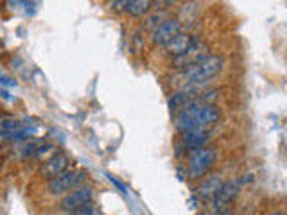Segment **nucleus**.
<instances>
[{
    "instance_id": "obj_18",
    "label": "nucleus",
    "mask_w": 287,
    "mask_h": 215,
    "mask_svg": "<svg viewBox=\"0 0 287 215\" xmlns=\"http://www.w3.org/2000/svg\"><path fill=\"white\" fill-rule=\"evenodd\" d=\"M127 4H129V0H111L110 8H111V11H115V13H124L127 8Z\"/></svg>"
},
{
    "instance_id": "obj_6",
    "label": "nucleus",
    "mask_w": 287,
    "mask_h": 215,
    "mask_svg": "<svg viewBox=\"0 0 287 215\" xmlns=\"http://www.w3.org/2000/svg\"><path fill=\"white\" fill-rule=\"evenodd\" d=\"M92 199H94V188L92 186H86V185H81L74 190H70V194H66L63 197V201L59 203V208L63 211H72L76 208L83 206L86 203H92Z\"/></svg>"
},
{
    "instance_id": "obj_7",
    "label": "nucleus",
    "mask_w": 287,
    "mask_h": 215,
    "mask_svg": "<svg viewBox=\"0 0 287 215\" xmlns=\"http://www.w3.org/2000/svg\"><path fill=\"white\" fill-rule=\"evenodd\" d=\"M181 27H183V24L178 18H165L155 31H151V42L155 45H165L178 33H181Z\"/></svg>"
},
{
    "instance_id": "obj_20",
    "label": "nucleus",
    "mask_w": 287,
    "mask_h": 215,
    "mask_svg": "<svg viewBox=\"0 0 287 215\" xmlns=\"http://www.w3.org/2000/svg\"><path fill=\"white\" fill-rule=\"evenodd\" d=\"M108 178H110V181L113 183V185L117 186V188H119V190L122 192V194H127V188H126V186L122 185V183L119 181V179H117V178H113V176H108Z\"/></svg>"
},
{
    "instance_id": "obj_8",
    "label": "nucleus",
    "mask_w": 287,
    "mask_h": 215,
    "mask_svg": "<svg viewBox=\"0 0 287 215\" xmlns=\"http://www.w3.org/2000/svg\"><path fill=\"white\" fill-rule=\"evenodd\" d=\"M68 167H70V158L66 156L65 153H56L43 163L40 174L50 181V179H54L56 176L63 174L65 170H68Z\"/></svg>"
},
{
    "instance_id": "obj_16",
    "label": "nucleus",
    "mask_w": 287,
    "mask_h": 215,
    "mask_svg": "<svg viewBox=\"0 0 287 215\" xmlns=\"http://www.w3.org/2000/svg\"><path fill=\"white\" fill-rule=\"evenodd\" d=\"M70 215H95V208L92 203H86V204H83V206L72 210L70 211Z\"/></svg>"
},
{
    "instance_id": "obj_3",
    "label": "nucleus",
    "mask_w": 287,
    "mask_h": 215,
    "mask_svg": "<svg viewBox=\"0 0 287 215\" xmlns=\"http://www.w3.org/2000/svg\"><path fill=\"white\" fill-rule=\"evenodd\" d=\"M218 160V153L212 147H197V149H192L189 156V163H187V169H189V176L194 179L205 176L210 169L213 167Z\"/></svg>"
},
{
    "instance_id": "obj_5",
    "label": "nucleus",
    "mask_w": 287,
    "mask_h": 215,
    "mask_svg": "<svg viewBox=\"0 0 287 215\" xmlns=\"http://www.w3.org/2000/svg\"><path fill=\"white\" fill-rule=\"evenodd\" d=\"M244 181H239V179H230L226 183H221V186L218 188V192L212 195V208L216 211H225L230 204L234 203L237 199L239 192H241V186Z\"/></svg>"
},
{
    "instance_id": "obj_14",
    "label": "nucleus",
    "mask_w": 287,
    "mask_h": 215,
    "mask_svg": "<svg viewBox=\"0 0 287 215\" xmlns=\"http://www.w3.org/2000/svg\"><path fill=\"white\" fill-rule=\"evenodd\" d=\"M41 144H43V140H27L24 145H22L20 156L24 158V160H27V158H34L36 156L38 147H40Z\"/></svg>"
},
{
    "instance_id": "obj_15",
    "label": "nucleus",
    "mask_w": 287,
    "mask_h": 215,
    "mask_svg": "<svg viewBox=\"0 0 287 215\" xmlns=\"http://www.w3.org/2000/svg\"><path fill=\"white\" fill-rule=\"evenodd\" d=\"M167 18V15H165L164 11H156V13H153V15H149L148 18H146V24H144V29H151V31H155L158 25L162 24V22Z\"/></svg>"
},
{
    "instance_id": "obj_13",
    "label": "nucleus",
    "mask_w": 287,
    "mask_h": 215,
    "mask_svg": "<svg viewBox=\"0 0 287 215\" xmlns=\"http://www.w3.org/2000/svg\"><path fill=\"white\" fill-rule=\"evenodd\" d=\"M221 176H210L208 179L201 183L199 190H197V195L203 199H212V195L218 192V188L221 186Z\"/></svg>"
},
{
    "instance_id": "obj_1",
    "label": "nucleus",
    "mask_w": 287,
    "mask_h": 215,
    "mask_svg": "<svg viewBox=\"0 0 287 215\" xmlns=\"http://www.w3.org/2000/svg\"><path fill=\"white\" fill-rule=\"evenodd\" d=\"M221 119V110L216 106V102H205L199 99L189 100L185 106L180 108V113L176 115V129L180 133L187 131H208L216 128V124Z\"/></svg>"
},
{
    "instance_id": "obj_11",
    "label": "nucleus",
    "mask_w": 287,
    "mask_h": 215,
    "mask_svg": "<svg viewBox=\"0 0 287 215\" xmlns=\"http://www.w3.org/2000/svg\"><path fill=\"white\" fill-rule=\"evenodd\" d=\"M208 131H187L181 133V144L187 149H197V147H205L206 142L210 140Z\"/></svg>"
},
{
    "instance_id": "obj_2",
    "label": "nucleus",
    "mask_w": 287,
    "mask_h": 215,
    "mask_svg": "<svg viewBox=\"0 0 287 215\" xmlns=\"http://www.w3.org/2000/svg\"><path fill=\"white\" fill-rule=\"evenodd\" d=\"M223 68H225V59L221 56H210L208 54L201 61L180 70V79L181 83H183L181 90L189 91L190 95L197 97L199 88H203L206 83H210L213 77H218Z\"/></svg>"
},
{
    "instance_id": "obj_12",
    "label": "nucleus",
    "mask_w": 287,
    "mask_h": 215,
    "mask_svg": "<svg viewBox=\"0 0 287 215\" xmlns=\"http://www.w3.org/2000/svg\"><path fill=\"white\" fill-rule=\"evenodd\" d=\"M151 9H153V0H129V4H127L124 13H127L129 17L140 18L146 17Z\"/></svg>"
},
{
    "instance_id": "obj_10",
    "label": "nucleus",
    "mask_w": 287,
    "mask_h": 215,
    "mask_svg": "<svg viewBox=\"0 0 287 215\" xmlns=\"http://www.w3.org/2000/svg\"><path fill=\"white\" fill-rule=\"evenodd\" d=\"M199 42V38L192 36V34L189 33H178L176 36L172 38L171 42L165 43V52L169 54V56H172V58H178V56H181V54H185L187 50L190 49L192 45H196V43Z\"/></svg>"
},
{
    "instance_id": "obj_21",
    "label": "nucleus",
    "mask_w": 287,
    "mask_h": 215,
    "mask_svg": "<svg viewBox=\"0 0 287 215\" xmlns=\"http://www.w3.org/2000/svg\"><path fill=\"white\" fill-rule=\"evenodd\" d=\"M273 215H283V211H276V213H273Z\"/></svg>"
},
{
    "instance_id": "obj_9",
    "label": "nucleus",
    "mask_w": 287,
    "mask_h": 215,
    "mask_svg": "<svg viewBox=\"0 0 287 215\" xmlns=\"http://www.w3.org/2000/svg\"><path fill=\"white\" fill-rule=\"evenodd\" d=\"M206 56H208V47H206L205 43H201V40H199L196 45L190 47L185 54H181L178 58H172V65L176 66V68H180V70H183L187 66L201 61V59L206 58Z\"/></svg>"
},
{
    "instance_id": "obj_19",
    "label": "nucleus",
    "mask_w": 287,
    "mask_h": 215,
    "mask_svg": "<svg viewBox=\"0 0 287 215\" xmlns=\"http://www.w3.org/2000/svg\"><path fill=\"white\" fill-rule=\"evenodd\" d=\"M17 81H15V79H11V77H8V75L6 74H2V72H0V86H8V88H17Z\"/></svg>"
},
{
    "instance_id": "obj_17",
    "label": "nucleus",
    "mask_w": 287,
    "mask_h": 215,
    "mask_svg": "<svg viewBox=\"0 0 287 215\" xmlns=\"http://www.w3.org/2000/svg\"><path fill=\"white\" fill-rule=\"evenodd\" d=\"M180 0H153V8L155 9H169L172 6H176Z\"/></svg>"
},
{
    "instance_id": "obj_4",
    "label": "nucleus",
    "mask_w": 287,
    "mask_h": 215,
    "mask_svg": "<svg viewBox=\"0 0 287 215\" xmlns=\"http://www.w3.org/2000/svg\"><path fill=\"white\" fill-rule=\"evenodd\" d=\"M85 179H88V174L85 170H78V169H68L63 174L56 176L54 179H50L49 185H47V190L52 195H59L65 194V192H70L81 186L85 183Z\"/></svg>"
}]
</instances>
